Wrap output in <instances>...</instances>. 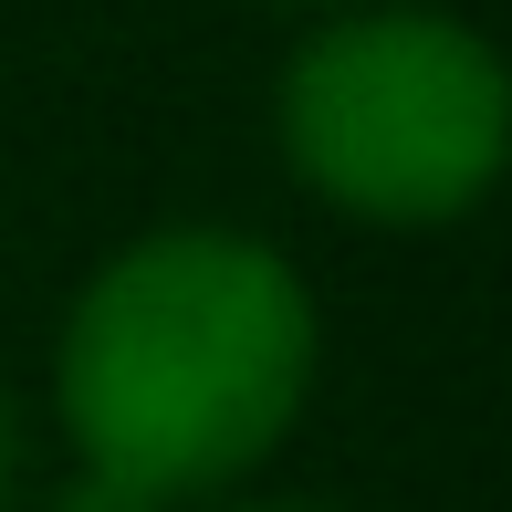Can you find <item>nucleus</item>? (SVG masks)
Wrapping results in <instances>:
<instances>
[{"mask_svg": "<svg viewBox=\"0 0 512 512\" xmlns=\"http://www.w3.org/2000/svg\"><path fill=\"white\" fill-rule=\"evenodd\" d=\"M314 293L251 230H147L63 314L53 398L84 471L147 492L157 512L241 481L304 418Z\"/></svg>", "mask_w": 512, "mask_h": 512, "instance_id": "obj_1", "label": "nucleus"}, {"mask_svg": "<svg viewBox=\"0 0 512 512\" xmlns=\"http://www.w3.org/2000/svg\"><path fill=\"white\" fill-rule=\"evenodd\" d=\"M283 157L314 199L377 230L460 220L502 168V53L450 11H345L283 63Z\"/></svg>", "mask_w": 512, "mask_h": 512, "instance_id": "obj_2", "label": "nucleus"}, {"mask_svg": "<svg viewBox=\"0 0 512 512\" xmlns=\"http://www.w3.org/2000/svg\"><path fill=\"white\" fill-rule=\"evenodd\" d=\"M53 512H157V502L126 492V481H105V471H74V481L53 492Z\"/></svg>", "mask_w": 512, "mask_h": 512, "instance_id": "obj_3", "label": "nucleus"}, {"mask_svg": "<svg viewBox=\"0 0 512 512\" xmlns=\"http://www.w3.org/2000/svg\"><path fill=\"white\" fill-rule=\"evenodd\" d=\"M230 512H324V502H230Z\"/></svg>", "mask_w": 512, "mask_h": 512, "instance_id": "obj_4", "label": "nucleus"}, {"mask_svg": "<svg viewBox=\"0 0 512 512\" xmlns=\"http://www.w3.org/2000/svg\"><path fill=\"white\" fill-rule=\"evenodd\" d=\"M0 481H11V398H0Z\"/></svg>", "mask_w": 512, "mask_h": 512, "instance_id": "obj_5", "label": "nucleus"}]
</instances>
